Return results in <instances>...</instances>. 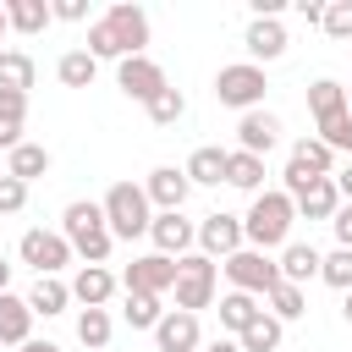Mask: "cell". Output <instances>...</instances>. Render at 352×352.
<instances>
[{
	"label": "cell",
	"mask_w": 352,
	"mask_h": 352,
	"mask_svg": "<svg viewBox=\"0 0 352 352\" xmlns=\"http://www.w3.org/2000/svg\"><path fill=\"white\" fill-rule=\"evenodd\" d=\"M275 143H280V116H270V110H248V116L236 121V148H242V154H258V160H264Z\"/></svg>",
	"instance_id": "obj_15"
},
{
	"label": "cell",
	"mask_w": 352,
	"mask_h": 352,
	"mask_svg": "<svg viewBox=\"0 0 352 352\" xmlns=\"http://www.w3.org/2000/svg\"><path fill=\"white\" fill-rule=\"evenodd\" d=\"M319 280L336 286V292H352V253L336 248V253H319Z\"/></svg>",
	"instance_id": "obj_37"
},
{
	"label": "cell",
	"mask_w": 352,
	"mask_h": 352,
	"mask_svg": "<svg viewBox=\"0 0 352 352\" xmlns=\"http://www.w3.org/2000/svg\"><path fill=\"white\" fill-rule=\"evenodd\" d=\"M204 352H242V346H236V336H214Z\"/></svg>",
	"instance_id": "obj_46"
},
{
	"label": "cell",
	"mask_w": 352,
	"mask_h": 352,
	"mask_svg": "<svg viewBox=\"0 0 352 352\" xmlns=\"http://www.w3.org/2000/svg\"><path fill=\"white\" fill-rule=\"evenodd\" d=\"M22 352H60L55 341H22Z\"/></svg>",
	"instance_id": "obj_47"
},
{
	"label": "cell",
	"mask_w": 352,
	"mask_h": 352,
	"mask_svg": "<svg viewBox=\"0 0 352 352\" xmlns=\"http://www.w3.org/2000/svg\"><path fill=\"white\" fill-rule=\"evenodd\" d=\"M6 33H11V28H6V6H0V44H6Z\"/></svg>",
	"instance_id": "obj_50"
},
{
	"label": "cell",
	"mask_w": 352,
	"mask_h": 352,
	"mask_svg": "<svg viewBox=\"0 0 352 352\" xmlns=\"http://www.w3.org/2000/svg\"><path fill=\"white\" fill-rule=\"evenodd\" d=\"M0 121H16V126H22V121H28V94H6V88H0Z\"/></svg>",
	"instance_id": "obj_40"
},
{
	"label": "cell",
	"mask_w": 352,
	"mask_h": 352,
	"mask_svg": "<svg viewBox=\"0 0 352 352\" xmlns=\"http://www.w3.org/2000/svg\"><path fill=\"white\" fill-rule=\"evenodd\" d=\"M16 253H22V264H33L38 275H60L77 253H72V242L60 236V231H44V226H33V231H22V242H16Z\"/></svg>",
	"instance_id": "obj_7"
},
{
	"label": "cell",
	"mask_w": 352,
	"mask_h": 352,
	"mask_svg": "<svg viewBox=\"0 0 352 352\" xmlns=\"http://www.w3.org/2000/svg\"><path fill=\"white\" fill-rule=\"evenodd\" d=\"M116 275L104 270V264H82L77 275H72V302H82V308H104L110 297H116Z\"/></svg>",
	"instance_id": "obj_17"
},
{
	"label": "cell",
	"mask_w": 352,
	"mask_h": 352,
	"mask_svg": "<svg viewBox=\"0 0 352 352\" xmlns=\"http://www.w3.org/2000/svg\"><path fill=\"white\" fill-rule=\"evenodd\" d=\"M319 143H324L330 154H346V160H352V110L324 116V121H319Z\"/></svg>",
	"instance_id": "obj_32"
},
{
	"label": "cell",
	"mask_w": 352,
	"mask_h": 352,
	"mask_svg": "<svg viewBox=\"0 0 352 352\" xmlns=\"http://www.w3.org/2000/svg\"><path fill=\"white\" fill-rule=\"evenodd\" d=\"M33 77H38L33 55H22V50H0V88H6V94H28Z\"/></svg>",
	"instance_id": "obj_27"
},
{
	"label": "cell",
	"mask_w": 352,
	"mask_h": 352,
	"mask_svg": "<svg viewBox=\"0 0 352 352\" xmlns=\"http://www.w3.org/2000/svg\"><path fill=\"white\" fill-rule=\"evenodd\" d=\"M346 110H352V88H346Z\"/></svg>",
	"instance_id": "obj_51"
},
{
	"label": "cell",
	"mask_w": 352,
	"mask_h": 352,
	"mask_svg": "<svg viewBox=\"0 0 352 352\" xmlns=\"http://www.w3.org/2000/svg\"><path fill=\"white\" fill-rule=\"evenodd\" d=\"M0 176H6V165H0Z\"/></svg>",
	"instance_id": "obj_52"
},
{
	"label": "cell",
	"mask_w": 352,
	"mask_h": 352,
	"mask_svg": "<svg viewBox=\"0 0 352 352\" xmlns=\"http://www.w3.org/2000/svg\"><path fill=\"white\" fill-rule=\"evenodd\" d=\"M121 286H126V292H148V297H165V292L176 286V258L143 253V258H132V264H126Z\"/></svg>",
	"instance_id": "obj_12"
},
{
	"label": "cell",
	"mask_w": 352,
	"mask_h": 352,
	"mask_svg": "<svg viewBox=\"0 0 352 352\" xmlns=\"http://www.w3.org/2000/svg\"><path fill=\"white\" fill-rule=\"evenodd\" d=\"M242 44H248V55H253V66H264V60H280L286 55V28H280V16H253L248 22V33H242Z\"/></svg>",
	"instance_id": "obj_14"
},
{
	"label": "cell",
	"mask_w": 352,
	"mask_h": 352,
	"mask_svg": "<svg viewBox=\"0 0 352 352\" xmlns=\"http://www.w3.org/2000/svg\"><path fill=\"white\" fill-rule=\"evenodd\" d=\"M275 270H280L286 286H302V280L319 275V248H314V242H286L280 258H275Z\"/></svg>",
	"instance_id": "obj_20"
},
{
	"label": "cell",
	"mask_w": 352,
	"mask_h": 352,
	"mask_svg": "<svg viewBox=\"0 0 352 352\" xmlns=\"http://www.w3.org/2000/svg\"><path fill=\"white\" fill-rule=\"evenodd\" d=\"M292 220H297V209H292V198H286L280 187H275V192H253V204H248V214H242V248H258V253L286 248Z\"/></svg>",
	"instance_id": "obj_1"
},
{
	"label": "cell",
	"mask_w": 352,
	"mask_h": 352,
	"mask_svg": "<svg viewBox=\"0 0 352 352\" xmlns=\"http://www.w3.org/2000/svg\"><path fill=\"white\" fill-rule=\"evenodd\" d=\"M126 324L132 330H154L160 319H165V308H160V297H148V292H126Z\"/></svg>",
	"instance_id": "obj_35"
},
{
	"label": "cell",
	"mask_w": 352,
	"mask_h": 352,
	"mask_svg": "<svg viewBox=\"0 0 352 352\" xmlns=\"http://www.w3.org/2000/svg\"><path fill=\"white\" fill-rule=\"evenodd\" d=\"M264 66H253V60H236V66H220L214 72V99L220 104H231V110H258L264 104Z\"/></svg>",
	"instance_id": "obj_4"
},
{
	"label": "cell",
	"mask_w": 352,
	"mask_h": 352,
	"mask_svg": "<svg viewBox=\"0 0 352 352\" xmlns=\"http://www.w3.org/2000/svg\"><path fill=\"white\" fill-rule=\"evenodd\" d=\"M330 226H336V242H341V248L352 253V204H341V209L330 214Z\"/></svg>",
	"instance_id": "obj_41"
},
{
	"label": "cell",
	"mask_w": 352,
	"mask_h": 352,
	"mask_svg": "<svg viewBox=\"0 0 352 352\" xmlns=\"http://www.w3.org/2000/svg\"><path fill=\"white\" fill-rule=\"evenodd\" d=\"M182 116H187V99H182V88H170V82H165V88L148 99V121H154V126H176Z\"/></svg>",
	"instance_id": "obj_33"
},
{
	"label": "cell",
	"mask_w": 352,
	"mask_h": 352,
	"mask_svg": "<svg viewBox=\"0 0 352 352\" xmlns=\"http://www.w3.org/2000/svg\"><path fill=\"white\" fill-rule=\"evenodd\" d=\"M116 88H121L126 99L148 104V99L165 88V72H160V60H148V55H126V60L116 66Z\"/></svg>",
	"instance_id": "obj_11"
},
{
	"label": "cell",
	"mask_w": 352,
	"mask_h": 352,
	"mask_svg": "<svg viewBox=\"0 0 352 352\" xmlns=\"http://www.w3.org/2000/svg\"><path fill=\"white\" fill-rule=\"evenodd\" d=\"M94 72H99V60H94L88 50H66V55L55 60V77H60L66 88H88V82H94Z\"/></svg>",
	"instance_id": "obj_30"
},
{
	"label": "cell",
	"mask_w": 352,
	"mask_h": 352,
	"mask_svg": "<svg viewBox=\"0 0 352 352\" xmlns=\"http://www.w3.org/2000/svg\"><path fill=\"white\" fill-rule=\"evenodd\" d=\"M292 165H302L308 176H336V154H330L319 138H297V143H292Z\"/></svg>",
	"instance_id": "obj_28"
},
{
	"label": "cell",
	"mask_w": 352,
	"mask_h": 352,
	"mask_svg": "<svg viewBox=\"0 0 352 352\" xmlns=\"http://www.w3.org/2000/svg\"><path fill=\"white\" fill-rule=\"evenodd\" d=\"M226 182L236 192H264V160L242 154V148H226Z\"/></svg>",
	"instance_id": "obj_23"
},
{
	"label": "cell",
	"mask_w": 352,
	"mask_h": 352,
	"mask_svg": "<svg viewBox=\"0 0 352 352\" xmlns=\"http://www.w3.org/2000/svg\"><path fill=\"white\" fill-rule=\"evenodd\" d=\"M143 192H148V209H182L187 192H192V182H187L176 165H154L148 182H143Z\"/></svg>",
	"instance_id": "obj_16"
},
{
	"label": "cell",
	"mask_w": 352,
	"mask_h": 352,
	"mask_svg": "<svg viewBox=\"0 0 352 352\" xmlns=\"http://www.w3.org/2000/svg\"><path fill=\"white\" fill-rule=\"evenodd\" d=\"M16 143H22V126L16 121H0V154H11Z\"/></svg>",
	"instance_id": "obj_44"
},
{
	"label": "cell",
	"mask_w": 352,
	"mask_h": 352,
	"mask_svg": "<svg viewBox=\"0 0 352 352\" xmlns=\"http://www.w3.org/2000/svg\"><path fill=\"white\" fill-rule=\"evenodd\" d=\"M0 292H11V264L0 258Z\"/></svg>",
	"instance_id": "obj_48"
},
{
	"label": "cell",
	"mask_w": 352,
	"mask_h": 352,
	"mask_svg": "<svg viewBox=\"0 0 352 352\" xmlns=\"http://www.w3.org/2000/svg\"><path fill=\"white\" fill-rule=\"evenodd\" d=\"M44 170H50V148H44V143H28V138H22V143L6 154V176H16L22 187H28V182H38Z\"/></svg>",
	"instance_id": "obj_22"
},
{
	"label": "cell",
	"mask_w": 352,
	"mask_h": 352,
	"mask_svg": "<svg viewBox=\"0 0 352 352\" xmlns=\"http://www.w3.org/2000/svg\"><path fill=\"white\" fill-rule=\"evenodd\" d=\"M341 297H346V302H341V319L352 324V292H341Z\"/></svg>",
	"instance_id": "obj_49"
},
{
	"label": "cell",
	"mask_w": 352,
	"mask_h": 352,
	"mask_svg": "<svg viewBox=\"0 0 352 352\" xmlns=\"http://www.w3.org/2000/svg\"><path fill=\"white\" fill-rule=\"evenodd\" d=\"M330 182H336L341 204H352V160H346V165H336V176H330Z\"/></svg>",
	"instance_id": "obj_43"
},
{
	"label": "cell",
	"mask_w": 352,
	"mask_h": 352,
	"mask_svg": "<svg viewBox=\"0 0 352 352\" xmlns=\"http://www.w3.org/2000/svg\"><path fill=\"white\" fill-rule=\"evenodd\" d=\"M236 248H242V214L214 209V214L198 220V253H204V258H231Z\"/></svg>",
	"instance_id": "obj_10"
},
{
	"label": "cell",
	"mask_w": 352,
	"mask_h": 352,
	"mask_svg": "<svg viewBox=\"0 0 352 352\" xmlns=\"http://www.w3.org/2000/svg\"><path fill=\"white\" fill-rule=\"evenodd\" d=\"M104 28H110V38H116V50H121V60L126 55H143L148 50V11L143 6H132V0H116L104 16H99Z\"/></svg>",
	"instance_id": "obj_8"
},
{
	"label": "cell",
	"mask_w": 352,
	"mask_h": 352,
	"mask_svg": "<svg viewBox=\"0 0 352 352\" xmlns=\"http://www.w3.org/2000/svg\"><path fill=\"white\" fill-rule=\"evenodd\" d=\"M66 302H72V286H66L60 275H38V280H33V292H28V308H33V314H44V319L66 314Z\"/></svg>",
	"instance_id": "obj_24"
},
{
	"label": "cell",
	"mask_w": 352,
	"mask_h": 352,
	"mask_svg": "<svg viewBox=\"0 0 352 352\" xmlns=\"http://www.w3.org/2000/svg\"><path fill=\"white\" fill-rule=\"evenodd\" d=\"M264 314H275L280 324L302 319V314H308V297H302V286H286V280H280V286L270 292V308H264Z\"/></svg>",
	"instance_id": "obj_34"
},
{
	"label": "cell",
	"mask_w": 352,
	"mask_h": 352,
	"mask_svg": "<svg viewBox=\"0 0 352 352\" xmlns=\"http://www.w3.org/2000/svg\"><path fill=\"white\" fill-rule=\"evenodd\" d=\"M60 236L72 242V253H77L82 264H104L110 248H116V236H110V226H104V209H99L94 198L66 204V214H60Z\"/></svg>",
	"instance_id": "obj_2"
},
{
	"label": "cell",
	"mask_w": 352,
	"mask_h": 352,
	"mask_svg": "<svg viewBox=\"0 0 352 352\" xmlns=\"http://www.w3.org/2000/svg\"><path fill=\"white\" fill-rule=\"evenodd\" d=\"M148 236H154V253L160 258H187V248L198 242V226L182 220V209H160L148 220Z\"/></svg>",
	"instance_id": "obj_9"
},
{
	"label": "cell",
	"mask_w": 352,
	"mask_h": 352,
	"mask_svg": "<svg viewBox=\"0 0 352 352\" xmlns=\"http://www.w3.org/2000/svg\"><path fill=\"white\" fill-rule=\"evenodd\" d=\"M308 110H314V121H324V116L346 110V88H341L336 77H319V82L308 88Z\"/></svg>",
	"instance_id": "obj_31"
},
{
	"label": "cell",
	"mask_w": 352,
	"mask_h": 352,
	"mask_svg": "<svg viewBox=\"0 0 352 352\" xmlns=\"http://www.w3.org/2000/svg\"><path fill=\"white\" fill-rule=\"evenodd\" d=\"M50 16H60V22H82V16H88V0H55Z\"/></svg>",
	"instance_id": "obj_42"
},
{
	"label": "cell",
	"mask_w": 352,
	"mask_h": 352,
	"mask_svg": "<svg viewBox=\"0 0 352 352\" xmlns=\"http://www.w3.org/2000/svg\"><path fill=\"white\" fill-rule=\"evenodd\" d=\"M55 16H50V0H6V28L11 33H44Z\"/></svg>",
	"instance_id": "obj_25"
},
{
	"label": "cell",
	"mask_w": 352,
	"mask_h": 352,
	"mask_svg": "<svg viewBox=\"0 0 352 352\" xmlns=\"http://www.w3.org/2000/svg\"><path fill=\"white\" fill-rule=\"evenodd\" d=\"M253 319H258V297H248V292H226V297H220V324H226L231 336H242Z\"/></svg>",
	"instance_id": "obj_29"
},
{
	"label": "cell",
	"mask_w": 352,
	"mask_h": 352,
	"mask_svg": "<svg viewBox=\"0 0 352 352\" xmlns=\"http://www.w3.org/2000/svg\"><path fill=\"white\" fill-rule=\"evenodd\" d=\"M104 226H110V236H121V242H132V236H143L148 231V220H154V209H148V192L143 187H132V182H116L110 192H104Z\"/></svg>",
	"instance_id": "obj_3"
},
{
	"label": "cell",
	"mask_w": 352,
	"mask_h": 352,
	"mask_svg": "<svg viewBox=\"0 0 352 352\" xmlns=\"http://www.w3.org/2000/svg\"><path fill=\"white\" fill-rule=\"evenodd\" d=\"M176 308L182 314H198V308H209L214 302V258H204V253H187V258H176Z\"/></svg>",
	"instance_id": "obj_6"
},
{
	"label": "cell",
	"mask_w": 352,
	"mask_h": 352,
	"mask_svg": "<svg viewBox=\"0 0 352 352\" xmlns=\"http://www.w3.org/2000/svg\"><path fill=\"white\" fill-rule=\"evenodd\" d=\"M22 341H33V308L28 297L0 292V346H22Z\"/></svg>",
	"instance_id": "obj_19"
},
{
	"label": "cell",
	"mask_w": 352,
	"mask_h": 352,
	"mask_svg": "<svg viewBox=\"0 0 352 352\" xmlns=\"http://www.w3.org/2000/svg\"><path fill=\"white\" fill-rule=\"evenodd\" d=\"M226 275H231V292H248V297H270V292L280 286L275 258L258 253V248H236V253L226 258Z\"/></svg>",
	"instance_id": "obj_5"
},
{
	"label": "cell",
	"mask_w": 352,
	"mask_h": 352,
	"mask_svg": "<svg viewBox=\"0 0 352 352\" xmlns=\"http://www.w3.org/2000/svg\"><path fill=\"white\" fill-rule=\"evenodd\" d=\"M292 209H297L302 220H330V214L341 209V192H336L330 176H314L302 192H292Z\"/></svg>",
	"instance_id": "obj_18"
},
{
	"label": "cell",
	"mask_w": 352,
	"mask_h": 352,
	"mask_svg": "<svg viewBox=\"0 0 352 352\" xmlns=\"http://www.w3.org/2000/svg\"><path fill=\"white\" fill-rule=\"evenodd\" d=\"M77 341L94 346V352L110 346V314H104V308H82V314H77Z\"/></svg>",
	"instance_id": "obj_36"
},
{
	"label": "cell",
	"mask_w": 352,
	"mask_h": 352,
	"mask_svg": "<svg viewBox=\"0 0 352 352\" xmlns=\"http://www.w3.org/2000/svg\"><path fill=\"white\" fill-rule=\"evenodd\" d=\"M182 176H187L192 187H220V182H226V148H214V143L192 148L187 165H182Z\"/></svg>",
	"instance_id": "obj_21"
},
{
	"label": "cell",
	"mask_w": 352,
	"mask_h": 352,
	"mask_svg": "<svg viewBox=\"0 0 352 352\" xmlns=\"http://www.w3.org/2000/svg\"><path fill=\"white\" fill-rule=\"evenodd\" d=\"M22 204H28V187L16 176H0V214H22Z\"/></svg>",
	"instance_id": "obj_39"
},
{
	"label": "cell",
	"mask_w": 352,
	"mask_h": 352,
	"mask_svg": "<svg viewBox=\"0 0 352 352\" xmlns=\"http://www.w3.org/2000/svg\"><path fill=\"white\" fill-rule=\"evenodd\" d=\"M319 28H324L330 38H341V44H352V0H330L324 16H319Z\"/></svg>",
	"instance_id": "obj_38"
},
{
	"label": "cell",
	"mask_w": 352,
	"mask_h": 352,
	"mask_svg": "<svg viewBox=\"0 0 352 352\" xmlns=\"http://www.w3.org/2000/svg\"><path fill=\"white\" fill-rule=\"evenodd\" d=\"M280 336H286V324H280L275 314H264V308H258V319L236 336V346H242V352H275V346H280Z\"/></svg>",
	"instance_id": "obj_26"
},
{
	"label": "cell",
	"mask_w": 352,
	"mask_h": 352,
	"mask_svg": "<svg viewBox=\"0 0 352 352\" xmlns=\"http://www.w3.org/2000/svg\"><path fill=\"white\" fill-rule=\"evenodd\" d=\"M154 346H160V352H198V346H204V330H198V314H182V308H165V319L154 324Z\"/></svg>",
	"instance_id": "obj_13"
},
{
	"label": "cell",
	"mask_w": 352,
	"mask_h": 352,
	"mask_svg": "<svg viewBox=\"0 0 352 352\" xmlns=\"http://www.w3.org/2000/svg\"><path fill=\"white\" fill-rule=\"evenodd\" d=\"M297 16H302V22H319L324 6H319V0H297Z\"/></svg>",
	"instance_id": "obj_45"
}]
</instances>
